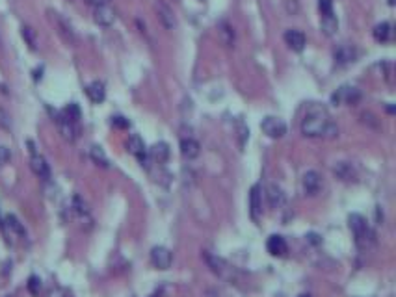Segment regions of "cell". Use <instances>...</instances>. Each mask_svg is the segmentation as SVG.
<instances>
[{
    "label": "cell",
    "instance_id": "5b68a950",
    "mask_svg": "<svg viewBox=\"0 0 396 297\" xmlns=\"http://www.w3.org/2000/svg\"><path fill=\"white\" fill-rule=\"evenodd\" d=\"M261 128L268 138H271V140L283 138V136L287 134V124H285V121L279 117H271V115L262 119Z\"/></svg>",
    "mask_w": 396,
    "mask_h": 297
},
{
    "label": "cell",
    "instance_id": "4dcf8cb0",
    "mask_svg": "<svg viewBox=\"0 0 396 297\" xmlns=\"http://www.w3.org/2000/svg\"><path fill=\"white\" fill-rule=\"evenodd\" d=\"M26 288H28V292L32 293V295H38L39 290H41V281H39V277H36V275L30 277V279H28Z\"/></svg>",
    "mask_w": 396,
    "mask_h": 297
},
{
    "label": "cell",
    "instance_id": "4fadbf2b",
    "mask_svg": "<svg viewBox=\"0 0 396 297\" xmlns=\"http://www.w3.org/2000/svg\"><path fill=\"white\" fill-rule=\"evenodd\" d=\"M333 175L337 178H341L342 182H352L357 178V171L353 168V163L350 162H337L333 166Z\"/></svg>",
    "mask_w": 396,
    "mask_h": 297
},
{
    "label": "cell",
    "instance_id": "d6a6232c",
    "mask_svg": "<svg viewBox=\"0 0 396 297\" xmlns=\"http://www.w3.org/2000/svg\"><path fill=\"white\" fill-rule=\"evenodd\" d=\"M0 128L2 130H11V117L2 106H0Z\"/></svg>",
    "mask_w": 396,
    "mask_h": 297
},
{
    "label": "cell",
    "instance_id": "9c48e42d",
    "mask_svg": "<svg viewBox=\"0 0 396 297\" xmlns=\"http://www.w3.org/2000/svg\"><path fill=\"white\" fill-rule=\"evenodd\" d=\"M301 186H303L305 195L309 197H315V195L320 193L322 189V177L316 171H307L301 178Z\"/></svg>",
    "mask_w": 396,
    "mask_h": 297
},
{
    "label": "cell",
    "instance_id": "836d02e7",
    "mask_svg": "<svg viewBox=\"0 0 396 297\" xmlns=\"http://www.w3.org/2000/svg\"><path fill=\"white\" fill-rule=\"evenodd\" d=\"M10 160H11V151L8 147L0 145V166H6Z\"/></svg>",
    "mask_w": 396,
    "mask_h": 297
},
{
    "label": "cell",
    "instance_id": "2e32d148",
    "mask_svg": "<svg viewBox=\"0 0 396 297\" xmlns=\"http://www.w3.org/2000/svg\"><path fill=\"white\" fill-rule=\"evenodd\" d=\"M30 168H32V171L38 175L39 178H43V180H49L50 178L49 163H47V160H45L43 156H39L38 152L32 154V158H30Z\"/></svg>",
    "mask_w": 396,
    "mask_h": 297
},
{
    "label": "cell",
    "instance_id": "74e56055",
    "mask_svg": "<svg viewBox=\"0 0 396 297\" xmlns=\"http://www.w3.org/2000/svg\"><path fill=\"white\" fill-rule=\"evenodd\" d=\"M298 297H311L309 293H301V295H298Z\"/></svg>",
    "mask_w": 396,
    "mask_h": 297
},
{
    "label": "cell",
    "instance_id": "44dd1931",
    "mask_svg": "<svg viewBox=\"0 0 396 297\" xmlns=\"http://www.w3.org/2000/svg\"><path fill=\"white\" fill-rule=\"evenodd\" d=\"M285 201H287V197H285L279 186H276V184L268 186V203H270L271 208H281L285 205Z\"/></svg>",
    "mask_w": 396,
    "mask_h": 297
},
{
    "label": "cell",
    "instance_id": "3957f363",
    "mask_svg": "<svg viewBox=\"0 0 396 297\" xmlns=\"http://www.w3.org/2000/svg\"><path fill=\"white\" fill-rule=\"evenodd\" d=\"M203 260H205L206 266L210 268L212 273H216L218 277H222V279H233L234 270L225 262V260L220 258L218 254H212V253H208V251H205V253H203Z\"/></svg>",
    "mask_w": 396,
    "mask_h": 297
},
{
    "label": "cell",
    "instance_id": "d6986e66",
    "mask_svg": "<svg viewBox=\"0 0 396 297\" xmlns=\"http://www.w3.org/2000/svg\"><path fill=\"white\" fill-rule=\"evenodd\" d=\"M86 95L93 104H101L104 101V97H106L104 84L103 82H92V84L86 87Z\"/></svg>",
    "mask_w": 396,
    "mask_h": 297
},
{
    "label": "cell",
    "instance_id": "83f0119b",
    "mask_svg": "<svg viewBox=\"0 0 396 297\" xmlns=\"http://www.w3.org/2000/svg\"><path fill=\"white\" fill-rule=\"evenodd\" d=\"M21 34H22V39L26 41V45L30 47V49H32V50L38 49V38H36V32H34L32 28H30V26H22Z\"/></svg>",
    "mask_w": 396,
    "mask_h": 297
},
{
    "label": "cell",
    "instance_id": "9a60e30c",
    "mask_svg": "<svg viewBox=\"0 0 396 297\" xmlns=\"http://www.w3.org/2000/svg\"><path fill=\"white\" fill-rule=\"evenodd\" d=\"M333 58L339 65H346V63H352L355 61L357 58V50L353 49L352 45H341V47H337L335 52H333Z\"/></svg>",
    "mask_w": 396,
    "mask_h": 297
},
{
    "label": "cell",
    "instance_id": "7a4b0ae2",
    "mask_svg": "<svg viewBox=\"0 0 396 297\" xmlns=\"http://www.w3.org/2000/svg\"><path fill=\"white\" fill-rule=\"evenodd\" d=\"M348 225H350V230H352L353 238H355V243H357L359 247L361 249L369 247V243L372 242L374 234L370 233L367 219L361 214H352V216L348 217Z\"/></svg>",
    "mask_w": 396,
    "mask_h": 297
},
{
    "label": "cell",
    "instance_id": "d4e9b609",
    "mask_svg": "<svg viewBox=\"0 0 396 297\" xmlns=\"http://www.w3.org/2000/svg\"><path fill=\"white\" fill-rule=\"evenodd\" d=\"M320 28H322V32L326 34L327 38L335 36L337 28H339V21H337V17L333 15V13H329V15H322Z\"/></svg>",
    "mask_w": 396,
    "mask_h": 297
},
{
    "label": "cell",
    "instance_id": "ffe728a7",
    "mask_svg": "<svg viewBox=\"0 0 396 297\" xmlns=\"http://www.w3.org/2000/svg\"><path fill=\"white\" fill-rule=\"evenodd\" d=\"M158 19H160V22L164 24V28H168V30H173L175 28V24H177V21H175V13H173V10L169 8V6H166V4H158Z\"/></svg>",
    "mask_w": 396,
    "mask_h": 297
},
{
    "label": "cell",
    "instance_id": "d590c367",
    "mask_svg": "<svg viewBox=\"0 0 396 297\" xmlns=\"http://www.w3.org/2000/svg\"><path fill=\"white\" fill-rule=\"evenodd\" d=\"M86 2H87V4H92V6H95V8H97V6L108 4L110 0H86Z\"/></svg>",
    "mask_w": 396,
    "mask_h": 297
},
{
    "label": "cell",
    "instance_id": "f1b7e54d",
    "mask_svg": "<svg viewBox=\"0 0 396 297\" xmlns=\"http://www.w3.org/2000/svg\"><path fill=\"white\" fill-rule=\"evenodd\" d=\"M62 115H66L67 119H71V121H75V123H78V119H80V108H78V104H69L64 112H62Z\"/></svg>",
    "mask_w": 396,
    "mask_h": 297
},
{
    "label": "cell",
    "instance_id": "8fae6325",
    "mask_svg": "<svg viewBox=\"0 0 396 297\" xmlns=\"http://www.w3.org/2000/svg\"><path fill=\"white\" fill-rule=\"evenodd\" d=\"M127 149L131 154H134L138 160L141 162V166H147V151H145V143L138 134H132L127 141Z\"/></svg>",
    "mask_w": 396,
    "mask_h": 297
},
{
    "label": "cell",
    "instance_id": "1f68e13d",
    "mask_svg": "<svg viewBox=\"0 0 396 297\" xmlns=\"http://www.w3.org/2000/svg\"><path fill=\"white\" fill-rule=\"evenodd\" d=\"M361 121H363L364 124L372 126V128H378V126H380V121L376 119L374 114H370V112H363V114H361Z\"/></svg>",
    "mask_w": 396,
    "mask_h": 297
},
{
    "label": "cell",
    "instance_id": "277c9868",
    "mask_svg": "<svg viewBox=\"0 0 396 297\" xmlns=\"http://www.w3.org/2000/svg\"><path fill=\"white\" fill-rule=\"evenodd\" d=\"M361 101V91L357 87L352 86H342L339 87L333 95H331V103L333 104H348V106H353Z\"/></svg>",
    "mask_w": 396,
    "mask_h": 297
},
{
    "label": "cell",
    "instance_id": "e0dca14e",
    "mask_svg": "<svg viewBox=\"0 0 396 297\" xmlns=\"http://www.w3.org/2000/svg\"><path fill=\"white\" fill-rule=\"evenodd\" d=\"M285 43L292 50H296V52H301L305 49L307 39H305L303 32H299V30H287L285 32Z\"/></svg>",
    "mask_w": 396,
    "mask_h": 297
},
{
    "label": "cell",
    "instance_id": "30bf717a",
    "mask_svg": "<svg viewBox=\"0 0 396 297\" xmlns=\"http://www.w3.org/2000/svg\"><path fill=\"white\" fill-rule=\"evenodd\" d=\"M93 21L97 22L99 26H110V24H114V21H115L114 8L110 4L97 6L95 11H93Z\"/></svg>",
    "mask_w": 396,
    "mask_h": 297
},
{
    "label": "cell",
    "instance_id": "7c38bea8",
    "mask_svg": "<svg viewBox=\"0 0 396 297\" xmlns=\"http://www.w3.org/2000/svg\"><path fill=\"white\" fill-rule=\"evenodd\" d=\"M266 249H268V253L271 256H285L288 253V245H287V240L279 234H271L268 238V242H266Z\"/></svg>",
    "mask_w": 396,
    "mask_h": 297
},
{
    "label": "cell",
    "instance_id": "603a6c76",
    "mask_svg": "<svg viewBox=\"0 0 396 297\" xmlns=\"http://www.w3.org/2000/svg\"><path fill=\"white\" fill-rule=\"evenodd\" d=\"M149 154H151L153 160H155V162H158V163L168 162L169 145H168V143H164V141H160V143H155V145H153V149L149 151Z\"/></svg>",
    "mask_w": 396,
    "mask_h": 297
},
{
    "label": "cell",
    "instance_id": "8992f818",
    "mask_svg": "<svg viewBox=\"0 0 396 297\" xmlns=\"http://www.w3.org/2000/svg\"><path fill=\"white\" fill-rule=\"evenodd\" d=\"M171 262H173V254L168 247H153L151 249V264L158 270H169L171 268Z\"/></svg>",
    "mask_w": 396,
    "mask_h": 297
},
{
    "label": "cell",
    "instance_id": "ac0fdd59",
    "mask_svg": "<svg viewBox=\"0 0 396 297\" xmlns=\"http://www.w3.org/2000/svg\"><path fill=\"white\" fill-rule=\"evenodd\" d=\"M201 152V145L199 141H196L194 138H185L180 141V154L186 158V160H194V158L199 156Z\"/></svg>",
    "mask_w": 396,
    "mask_h": 297
},
{
    "label": "cell",
    "instance_id": "f546056e",
    "mask_svg": "<svg viewBox=\"0 0 396 297\" xmlns=\"http://www.w3.org/2000/svg\"><path fill=\"white\" fill-rule=\"evenodd\" d=\"M73 208H75V212L78 214V216H87V206L86 203L78 197V195H75L73 197Z\"/></svg>",
    "mask_w": 396,
    "mask_h": 297
},
{
    "label": "cell",
    "instance_id": "8d00e7d4",
    "mask_svg": "<svg viewBox=\"0 0 396 297\" xmlns=\"http://www.w3.org/2000/svg\"><path fill=\"white\" fill-rule=\"evenodd\" d=\"M389 2V6H394V0H387Z\"/></svg>",
    "mask_w": 396,
    "mask_h": 297
},
{
    "label": "cell",
    "instance_id": "6da1fadb",
    "mask_svg": "<svg viewBox=\"0 0 396 297\" xmlns=\"http://www.w3.org/2000/svg\"><path fill=\"white\" fill-rule=\"evenodd\" d=\"M301 134L305 138H335L339 128L324 106L311 104L301 119Z\"/></svg>",
    "mask_w": 396,
    "mask_h": 297
},
{
    "label": "cell",
    "instance_id": "5bb4252c",
    "mask_svg": "<svg viewBox=\"0 0 396 297\" xmlns=\"http://www.w3.org/2000/svg\"><path fill=\"white\" fill-rule=\"evenodd\" d=\"M250 212H251V217L255 221H259V217L262 214V193L259 184H255L250 191Z\"/></svg>",
    "mask_w": 396,
    "mask_h": 297
},
{
    "label": "cell",
    "instance_id": "484cf974",
    "mask_svg": "<svg viewBox=\"0 0 396 297\" xmlns=\"http://www.w3.org/2000/svg\"><path fill=\"white\" fill-rule=\"evenodd\" d=\"M6 225H8V228H10L11 233L17 234L19 238L26 236V230H24V227H22V223L19 221L13 214H8V216H6Z\"/></svg>",
    "mask_w": 396,
    "mask_h": 297
},
{
    "label": "cell",
    "instance_id": "7402d4cb",
    "mask_svg": "<svg viewBox=\"0 0 396 297\" xmlns=\"http://www.w3.org/2000/svg\"><path fill=\"white\" fill-rule=\"evenodd\" d=\"M218 34L225 47H234V30L227 21H222L218 24Z\"/></svg>",
    "mask_w": 396,
    "mask_h": 297
},
{
    "label": "cell",
    "instance_id": "cb8c5ba5",
    "mask_svg": "<svg viewBox=\"0 0 396 297\" xmlns=\"http://www.w3.org/2000/svg\"><path fill=\"white\" fill-rule=\"evenodd\" d=\"M374 39L376 41H380V43H387V41H391L392 39V26L391 22H380V24H376L374 28Z\"/></svg>",
    "mask_w": 396,
    "mask_h": 297
},
{
    "label": "cell",
    "instance_id": "4316f807",
    "mask_svg": "<svg viewBox=\"0 0 396 297\" xmlns=\"http://www.w3.org/2000/svg\"><path fill=\"white\" fill-rule=\"evenodd\" d=\"M89 156H92V160L97 166H101V168H108L110 163H108V158H106V154H104V151L101 149V147L97 145H93L92 149H89Z\"/></svg>",
    "mask_w": 396,
    "mask_h": 297
},
{
    "label": "cell",
    "instance_id": "e575fe53",
    "mask_svg": "<svg viewBox=\"0 0 396 297\" xmlns=\"http://www.w3.org/2000/svg\"><path fill=\"white\" fill-rule=\"evenodd\" d=\"M112 124H114V126H117V128H129V121H127L125 117H121V115H115V117H112Z\"/></svg>",
    "mask_w": 396,
    "mask_h": 297
},
{
    "label": "cell",
    "instance_id": "ba28073f",
    "mask_svg": "<svg viewBox=\"0 0 396 297\" xmlns=\"http://www.w3.org/2000/svg\"><path fill=\"white\" fill-rule=\"evenodd\" d=\"M50 15H52V21H54L56 28H58V32L64 39H66L67 43L73 45L76 41V36H75V30L71 26V22L67 21L66 17H62L60 13H54V11H50Z\"/></svg>",
    "mask_w": 396,
    "mask_h": 297
},
{
    "label": "cell",
    "instance_id": "52a82bcc",
    "mask_svg": "<svg viewBox=\"0 0 396 297\" xmlns=\"http://www.w3.org/2000/svg\"><path fill=\"white\" fill-rule=\"evenodd\" d=\"M56 124H58V130H60V134L64 140L67 141H75L76 138H78V134H80V128H78V123H75V121H71V119H67L66 115H58V119H56Z\"/></svg>",
    "mask_w": 396,
    "mask_h": 297
}]
</instances>
